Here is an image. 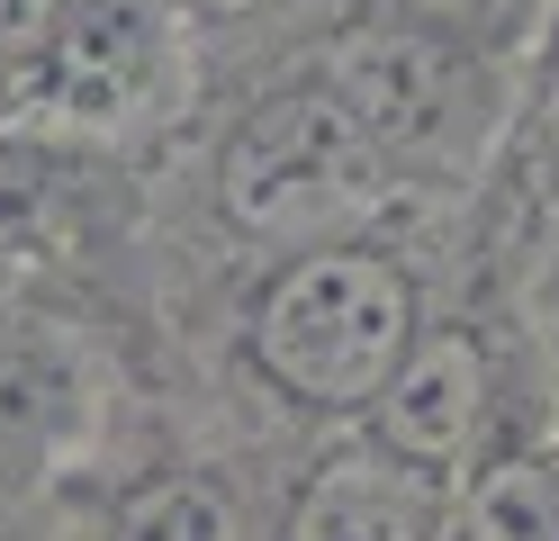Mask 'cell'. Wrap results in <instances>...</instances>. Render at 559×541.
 <instances>
[{
	"label": "cell",
	"mask_w": 559,
	"mask_h": 541,
	"mask_svg": "<svg viewBox=\"0 0 559 541\" xmlns=\"http://www.w3.org/2000/svg\"><path fill=\"white\" fill-rule=\"evenodd\" d=\"M425 316H433V289L406 235H389L379 216L334 226V235L262 252V271L243 280V307H235V371L280 424L353 433L361 407L406 361V343L425 334Z\"/></svg>",
	"instance_id": "cell-1"
},
{
	"label": "cell",
	"mask_w": 559,
	"mask_h": 541,
	"mask_svg": "<svg viewBox=\"0 0 559 541\" xmlns=\"http://www.w3.org/2000/svg\"><path fill=\"white\" fill-rule=\"evenodd\" d=\"M325 91L353 108L389 190H469L514 127V63L497 36L433 0H370L317 55Z\"/></svg>",
	"instance_id": "cell-2"
},
{
	"label": "cell",
	"mask_w": 559,
	"mask_h": 541,
	"mask_svg": "<svg viewBox=\"0 0 559 541\" xmlns=\"http://www.w3.org/2000/svg\"><path fill=\"white\" fill-rule=\"evenodd\" d=\"M207 199H217V226L235 244L280 252V244H307L334 226H370L397 190L379 172V154L361 144L353 108L307 63L226 118L217 154H207Z\"/></svg>",
	"instance_id": "cell-3"
},
{
	"label": "cell",
	"mask_w": 559,
	"mask_h": 541,
	"mask_svg": "<svg viewBox=\"0 0 559 541\" xmlns=\"http://www.w3.org/2000/svg\"><path fill=\"white\" fill-rule=\"evenodd\" d=\"M190 27L199 0H55L0 91V118L63 144L145 136L190 91Z\"/></svg>",
	"instance_id": "cell-4"
},
{
	"label": "cell",
	"mask_w": 559,
	"mask_h": 541,
	"mask_svg": "<svg viewBox=\"0 0 559 541\" xmlns=\"http://www.w3.org/2000/svg\"><path fill=\"white\" fill-rule=\"evenodd\" d=\"M514 407H542V397L523 379V352L506 343V325L478 316V307H433L425 334H415L406 361L389 371V388L361 407L353 443L442 496Z\"/></svg>",
	"instance_id": "cell-5"
},
{
	"label": "cell",
	"mask_w": 559,
	"mask_h": 541,
	"mask_svg": "<svg viewBox=\"0 0 559 541\" xmlns=\"http://www.w3.org/2000/svg\"><path fill=\"white\" fill-rule=\"evenodd\" d=\"M109 443V361L73 316L0 298V505L55 496Z\"/></svg>",
	"instance_id": "cell-6"
},
{
	"label": "cell",
	"mask_w": 559,
	"mask_h": 541,
	"mask_svg": "<svg viewBox=\"0 0 559 541\" xmlns=\"http://www.w3.org/2000/svg\"><path fill=\"white\" fill-rule=\"evenodd\" d=\"M82 479H91L82 496L91 541H271V505L253 479H235V460L154 451L135 469L91 460Z\"/></svg>",
	"instance_id": "cell-7"
},
{
	"label": "cell",
	"mask_w": 559,
	"mask_h": 541,
	"mask_svg": "<svg viewBox=\"0 0 559 541\" xmlns=\"http://www.w3.org/2000/svg\"><path fill=\"white\" fill-rule=\"evenodd\" d=\"M271 541H442V496L343 443L271 505Z\"/></svg>",
	"instance_id": "cell-8"
},
{
	"label": "cell",
	"mask_w": 559,
	"mask_h": 541,
	"mask_svg": "<svg viewBox=\"0 0 559 541\" xmlns=\"http://www.w3.org/2000/svg\"><path fill=\"white\" fill-rule=\"evenodd\" d=\"M442 541H559V433L542 407H514L442 487Z\"/></svg>",
	"instance_id": "cell-9"
},
{
	"label": "cell",
	"mask_w": 559,
	"mask_h": 541,
	"mask_svg": "<svg viewBox=\"0 0 559 541\" xmlns=\"http://www.w3.org/2000/svg\"><path fill=\"white\" fill-rule=\"evenodd\" d=\"M514 352H523V379H533L542 415L559 433V252H542L523 271V307H514Z\"/></svg>",
	"instance_id": "cell-10"
},
{
	"label": "cell",
	"mask_w": 559,
	"mask_h": 541,
	"mask_svg": "<svg viewBox=\"0 0 559 541\" xmlns=\"http://www.w3.org/2000/svg\"><path fill=\"white\" fill-rule=\"evenodd\" d=\"M533 172H542V199L559 208V63H542V99H533Z\"/></svg>",
	"instance_id": "cell-11"
},
{
	"label": "cell",
	"mask_w": 559,
	"mask_h": 541,
	"mask_svg": "<svg viewBox=\"0 0 559 541\" xmlns=\"http://www.w3.org/2000/svg\"><path fill=\"white\" fill-rule=\"evenodd\" d=\"M46 10H55V0H0V91H10V72H19V55L37 46V27H46Z\"/></svg>",
	"instance_id": "cell-12"
},
{
	"label": "cell",
	"mask_w": 559,
	"mask_h": 541,
	"mask_svg": "<svg viewBox=\"0 0 559 541\" xmlns=\"http://www.w3.org/2000/svg\"><path fill=\"white\" fill-rule=\"evenodd\" d=\"M217 10H253V0H217Z\"/></svg>",
	"instance_id": "cell-13"
},
{
	"label": "cell",
	"mask_w": 559,
	"mask_h": 541,
	"mask_svg": "<svg viewBox=\"0 0 559 541\" xmlns=\"http://www.w3.org/2000/svg\"><path fill=\"white\" fill-rule=\"evenodd\" d=\"M550 36H559V27H550ZM542 63H559V46H550V55H542Z\"/></svg>",
	"instance_id": "cell-14"
}]
</instances>
